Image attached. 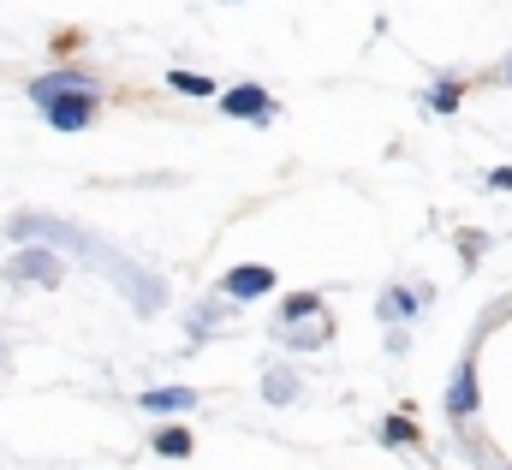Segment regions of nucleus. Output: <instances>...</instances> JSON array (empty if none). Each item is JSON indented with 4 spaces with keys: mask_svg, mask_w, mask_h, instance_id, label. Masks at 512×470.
I'll list each match as a JSON object with an SVG mask.
<instances>
[{
    "mask_svg": "<svg viewBox=\"0 0 512 470\" xmlns=\"http://www.w3.org/2000/svg\"><path fill=\"white\" fill-rule=\"evenodd\" d=\"M96 102H102L96 90H90V96H54V102H48V125H54V131H84V125L96 119Z\"/></svg>",
    "mask_w": 512,
    "mask_h": 470,
    "instance_id": "f257e3e1",
    "label": "nucleus"
},
{
    "mask_svg": "<svg viewBox=\"0 0 512 470\" xmlns=\"http://www.w3.org/2000/svg\"><path fill=\"white\" fill-rule=\"evenodd\" d=\"M227 292H233V298H262V292H274V268H262V262L233 268V274H227Z\"/></svg>",
    "mask_w": 512,
    "mask_h": 470,
    "instance_id": "f03ea898",
    "label": "nucleus"
},
{
    "mask_svg": "<svg viewBox=\"0 0 512 470\" xmlns=\"http://www.w3.org/2000/svg\"><path fill=\"white\" fill-rule=\"evenodd\" d=\"M221 108H227L233 119H268V114H274V108H268V96H262L256 84H239V90H227V96H221Z\"/></svg>",
    "mask_w": 512,
    "mask_h": 470,
    "instance_id": "7ed1b4c3",
    "label": "nucleus"
},
{
    "mask_svg": "<svg viewBox=\"0 0 512 470\" xmlns=\"http://www.w3.org/2000/svg\"><path fill=\"white\" fill-rule=\"evenodd\" d=\"M90 90H96V84H90V78H78V72H54V78H42V84H30V96H36L42 108H48L54 96H90Z\"/></svg>",
    "mask_w": 512,
    "mask_h": 470,
    "instance_id": "20e7f679",
    "label": "nucleus"
},
{
    "mask_svg": "<svg viewBox=\"0 0 512 470\" xmlns=\"http://www.w3.org/2000/svg\"><path fill=\"white\" fill-rule=\"evenodd\" d=\"M12 274H24V280H42V286H48V280H60V274H66V262H60V256H48V250H30V256H18V262H12Z\"/></svg>",
    "mask_w": 512,
    "mask_h": 470,
    "instance_id": "39448f33",
    "label": "nucleus"
},
{
    "mask_svg": "<svg viewBox=\"0 0 512 470\" xmlns=\"http://www.w3.org/2000/svg\"><path fill=\"white\" fill-rule=\"evenodd\" d=\"M447 411H453V417H471V411H477V369H471V363L459 369V381H453V393H447Z\"/></svg>",
    "mask_w": 512,
    "mask_h": 470,
    "instance_id": "423d86ee",
    "label": "nucleus"
},
{
    "mask_svg": "<svg viewBox=\"0 0 512 470\" xmlns=\"http://www.w3.org/2000/svg\"><path fill=\"white\" fill-rule=\"evenodd\" d=\"M191 405H197L191 387H155V393H143V411H191Z\"/></svg>",
    "mask_w": 512,
    "mask_h": 470,
    "instance_id": "0eeeda50",
    "label": "nucleus"
},
{
    "mask_svg": "<svg viewBox=\"0 0 512 470\" xmlns=\"http://www.w3.org/2000/svg\"><path fill=\"white\" fill-rule=\"evenodd\" d=\"M155 447H161L167 459H191V447H197V441H191V429H161V435H155Z\"/></svg>",
    "mask_w": 512,
    "mask_h": 470,
    "instance_id": "6e6552de",
    "label": "nucleus"
},
{
    "mask_svg": "<svg viewBox=\"0 0 512 470\" xmlns=\"http://www.w3.org/2000/svg\"><path fill=\"white\" fill-rule=\"evenodd\" d=\"M167 84H173L179 96H209V90H215V84H209V78H197V72H167Z\"/></svg>",
    "mask_w": 512,
    "mask_h": 470,
    "instance_id": "1a4fd4ad",
    "label": "nucleus"
},
{
    "mask_svg": "<svg viewBox=\"0 0 512 470\" xmlns=\"http://www.w3.org/2000/svg\"><path fill=\"white\" fill-rule=\"evenodd\" d=\"M322 304L310 298V292H298V298H286V322H304V316H316Z\"/></svg>",
    "mask_w": 512,
    "mask_h": 470,
    "instance_id": "9d476101",
    "label": "nucleus"
},
{
    "mask_svg": "<svg viewBox=\"0 0 512 470\" xmlns=\"http://www.w3.org/2000/svg\"><path fill=\"white\" fill-rule=\"evenodd\" d=\"M268 399L286 405V399H292V375H268Z\"/></svg>",
    "mask_w": 512,
    "mask_h": 470,
    "instance_id": "9b49d317",
    "label": "nucleus"
},
{
    "mask_svg": "<svg viewBox=\"0 0 512 470\" xmlns=\"http://www.w3.org/2000/svg\"><path fill=\"white\" fill-rule=\"evenodd\" d=\"M382 435H387V441H417V429H411V423H399V417H393V423H387Z\"/></svg>",
    "mask_w": 512,
    "mask_h": 470,
    "instance_id": "f8f14e48",
    "label": "nucleus"
},
{
    "mask_svg": "<svg viewBox=\"0 0 512 470\" xmlns=\"http://www.w3.org/2000/svg\"><path fill=\"white\" fill-rule=\"evenodd\" d=\"M405 310H411V298H405V292H393V298L382 304V316H405Z\"/></svg>",
    "mask_w": 512,
    "mask_h": 470,
    "instance_id": "ddd939ff",
    "label": "nucleus"
},
{
    "mask_svg": "<svg viewBox=\"0 0 512 470\" xmlns=\"http://www.w3.org/2000/svg\"><path fill=\"white\" fill-rule=\"evenodd\" d=\"M507 78H512V66H507Z\"/></svg>",
    "mask_w": 512,
    "mask_h": 470,
    "instance_id": "4468645a",
    "label": "nucleus"
}]
</instances>
